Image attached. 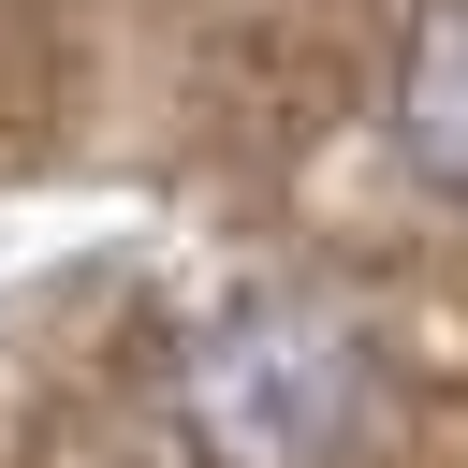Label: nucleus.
Instances as JSON below:
<instances>
[{
	"label": "nucleus",
	"mask_w": 468,
	"mask_h": 468,
	"mask_svg": "<svg viewBox=\"0 0 468 468\" xmlns=\"http://www.w3.org/2000/svg\"><path fill=\"white\" fill-rule=\"evenodd\" d=\"M351 102H366V176L424 234H468V0H395Z\"/></svg>",
	"instance_id": "nucleus-1"
}]
</instances>
